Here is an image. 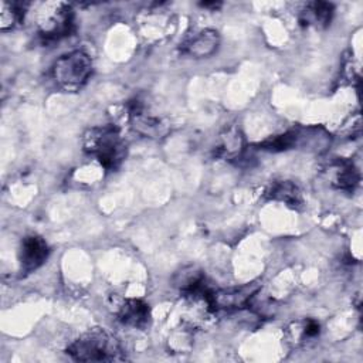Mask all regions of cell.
I'll return each mask as SVG.
<instances>
[{"label":"cell","instance_id":"1","mask_svg":"<svg viewBox=\"0 0 363 363\" xmlns=\"http://www.w3.org/2000/svg\"><path fill=\"white\" fill-rule=\"evenodd\" d=\"M84 150L94 156L99 164L109 172L119 169L126 157V143L113 125L89 128L82 139Z\"/></svg>","mask_w":363,"mask_h":363},{"label":"cell","instance_id":"2","mask_svg":"<svg viewBox=\"0 0 363 363\" xmlns=\"http://www.w3.org/2000/svg\"><path fill=\"white\" fill-rule=\"evenodd\" d=\"M67 354L77 362H116L125 359L118 340L104 328H92L79 335L67 347Z\"/></svg>","mask_w":363,"mask_h":363},{"label":"cell","instance_id":"3","mask_svg":"<svg viewBox=\"0 0 363 363\" xmlns=\"http://www.w3.org/2000/svg\"><path fill=\"white\" fill-rule=\"evenodd\" d=\"M75 16L71 4L65 1L43 3L37 13V27L44 43L68 37L75 27Z\"/></svg>","mask_w":363,"mask_h":363},{"label":"cell","instance_id":"4","mask_svg":"<svg viewBox=\"0 0 363 363\" xmlns=\"http://www.w3.org/2000/svg\"><path fill=\"white\" fill-rule=\"evenodd\" d=\"M92 75V60L84 51L61 55L52 65V78L64 91H79Z\"/></svg>","mask_w":363,"mask_h":363},{"label":"cell","instance_id":"5","mask_svg":"<svg viewBox=\"0 0 363 363\" xmlns=\"http://www.w3.org/2000/svg\"><path fill=\"white\" fill-rule=\"evenodd\" d=\"M129 121L132 128L146 138L160 139L169 132V125L155 112L146 108L143 102L135 99L129 104Z\"/></svg>","mask_w":363,"mask_h":363},{"label":"cell","instance_id":"6","mask_svg":"<svg viewBox=\"0 0 363 363\" xmlns=\"http://www.w3.org/2000/svg\"><path fill=\"white\" fill-rule=\"evenodd\" d=\"M112 308L118 319L126 326L142 330L150 325L152 313H150L149 305L142 299H136V298L119 299L112 303Z\"/></svg>","mask_w":363,"mask_h":363},{"label":"cell","instance_id":"7","mask_svg":"<svg viewBox=\"0 0 363 363\" xmlns=\"http://www.w3.org/2000/svg\"><path fill=\"white\" fill-rule=\"evenodd\" d=\"M50 248L45 240L40 235L30 234L21 240L18 250L20 269L24 274H30L38 269L48 258Z\"/></svg>","mask_w":363,"mask_h":363},{"label":"cell","instance_id":"8","mask_svg":"<svg viewBox=\"0 0 363 363\" xmlns=\"http://www.w3.org/2000/svg\"><path fill=\"white\" fill-rule=\"evenodd\" d=\"M259 289L258 284H248L231 289H214L210 298L211 311H233L245 306Z\"/></svg>","mask_w":363,"mask_h":363},{"label":"cell","instance_id":"9","mask_svg":"<svg viewBox=\"0 0 363 363\" xmlns=\"http://www.w3.org/2000/svg\"><path fill=\"white\" fill-rule=\"evenodd\" d=\"M220 44V35L216 30L206 28L187 37L180 45L182 52L194 58H204L213 55Z\"/></svg>","mask_w":363,"mask_h":363},{"label":"cell","instance_id":"10","mask_svg":"<svg viewBox=\"0 0 363 363\" xmlns=\"http://www.w3.org/2000/svg\"><path fill=\"white\" fill-rule=\"evenodd\" d=\"M329 179L333 187L345 191H353L359 182L360 174L352 160L340 159L329 166Z\"/></svg>","mask_w":363,"mask_h":363},{"label":"cell","instance_id":"11","mask_svg":"<svg viewBox=\"0 0 363 363\" xmlns=\"http://www.w3.org/2000/svg\"><path fill=\"white\" fill-rule=\"evenodd\" d=\"M333 16V4L328 1H309L303 6L299 20L305 26L323 28L330 24Z\"/></svg>","mask_w":363,"mask_h":363},{"label":"cell","instance_id":"12","mask_svg":"<svg viewBox=\"0 0 363 363\" xmlns=\"http://www.w3.org/2000/svg\"><path fill=\"white\" fill-rule=\"evenodd\" d=\"M320 333V325L315 319H301L286 328V342L295 347L306 345Z\"/></svg>","mask_w":363,"mask_h":363},{"label":"cell","instance_id":"13","mask_svg":"<svg viewBox=\"0 0 363 363\" xmlns=\"http://www.w3.org/2000/svg\"><path fill=\"white\" fill-rule=\"evenodd\" d=\"M267 196L272 200L282 201L286 206L294 207V208H298L299 206H302L301 190L298 189L296 184H294L292 182H288V180H282V182H277V183L271 184L267 190Z\"/></svg>","mask_w":363,"mask_h":363},{"label":"cell","instance_id":"14","mask_svg":"<svg viewBox=\"0 0 363 363\" xmlns=\"http://www.w3.org/2000/svg\"><path fill=\"white\" fill-rule=\"evenodd\" d=\"M27 9L26 3L17 1H0V30L7 31L18 26L24 18V11Z\"/></svg>","mask_w":363,"mask_h":363},{"label":"cell","instance_id":"15","mask_svg":"<svg viewBox=\"0 0 363 363\" xmlns=\"http://www.w3.org/2000/svg\"><path fill=\"white\" fill-rule=\"evenodd\" d=\"M241 150H242V136L237 129H234V130H227V133L223 135L221 143L217 147V155L224 157H234L240 155Z\"/></svg>","mask_w":363,"mask_h":363},{"label":"cell","instance_id":"16","mask_svg":"<svg viewBox=\"0 0 363 363\" xmlns=\"http://www.w3.org/2000/svg\"><path fill=\"white\" fill-rule=\"evenodd\" d=\"M296 140H298L296 132H285L284 135L274 136V138L264 140L259 146H261V149L274 150V152L275 150H286V149L294 147L296 145Z\"/></svg>","mask_w":363,"mask_h":363}]
</instances>
